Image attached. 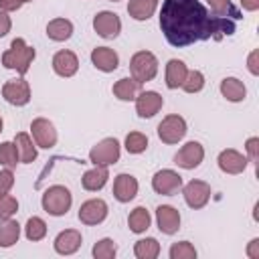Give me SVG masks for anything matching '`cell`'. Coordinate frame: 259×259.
<instances>
[{
	"label": "cell",
	"mask_w": 259,
	"mask_h": 259,
	"mask_svg": "<svg viewBox=\"0 0 259 259\" xmlns=\"http://www.w3.org/2000/svg\"><path fill=\"white\" fill-rule=\"evenodd\" d=\"M160 30L168 45L182 49L208 38L231 36L237 30L233 18L214 16L200 0H164L160 10Z\"/></svg>",
	"instance_id": "obj_1"
},
{
	"label": "cell",
	"mask_w": 259,
	"mask_h": 259,
	"mask_svg": "<svg viewBox=\"0 0 259 259\" xmlns=\"http://www.w3.org/2000/svg\"><path fill=\"white\" fill-rule=\"evenodd\" d=\"M34 57H36L34 47L26 45L24 38L16 36V38L10 42V47L2 53V65H4L6 69L16 71L20 77H24V75L30 71V65H32Z\"/></svg>",
	"instance_id": "obj_2"
},
{
	"label": "cell",
	"mask_w": 259,
	"mask_h": 259,
	"mask_svg": "<svg viewBox=\"0 0 259 259\" xmlns=\"http://www.w3.org/2000/svg\"><path fill=\"white\" fill-rule=\"evenodd\" d=\"M71 204H73V194H71V190H69L67 186H63V184H53V186H49V188L45 190L42 198H40L42 210H45L47 214H51V217H63V214H67L69 208H71Z\"/></svg>",
	"instance_id": "obj_3"
},
{
	"label": "cell",
	"mask_w": 259,
	"mask_h": 259,
	"mask_svg": "<svg viewBox=\"0 0 259 259\" xmlns=\"http://www.w3.org/2000/svg\"><path fill=\"white\" fill-rule=\"evenodd\" d=\"M130 73L136 81H140L142 85L152 81L158 75V59L154 53L150 51H138L132 55L130 59Z\"/></svg>",
	"instance_id": "obj_4"
},
{
	"label": "cell",
	"mask_w": 259,
	"mask_h": 259,
	"mask_svg": "<svg viewBox=\"0 0 259 259\" xmlns=\"http://www.w3.org/2000/svg\"><path fill=\"white\" fill-rule=\"evenodd\" d=\"M121 156V144L115 138H103L89 150V162L93 166H111Z\"/></svg>",
	"instance_id": "obj_5"
},
{
	"label": "cell",
	"mask_w": 259,
	"mask_h": 259,
	"mask_svg": "<svg viewBox=\"0 0 259 259\" xmlns=\"http://www.w3.org/2000/svg\"><path fill=\"white\" fill-rule=\"evenodd\" d=\"M188 132V125H186V119L178 113H170L166 115L160 123H158V138L164 142V144H178L184 140Z\"/></svg>",
	"instance_id": "obj_6"
},
{
	"label": "cell",
	"mask_w": 259,
	"mask_h": 259,
	"mask_svg": "<svg viewBox=\"0 0 259 259\" xmlns=\"http://www.w3.org/2000/svg\"><path fill=\"white\" fill-rule=\"evenodd\" d=\"M30 136H32L36 148H45V150L55 148L57 140H59L55 123L51 119H47V117H34L30 121Z\"/></svg>",
	"instance_id": "obj_7"
},
{
	"label": "cell",
	"mask_w": 259,
	"mask_h": 259,
	"mask_svg": "<svg viewBox=\"0 0 259 259\" xmlns=\"http://www.w3.org/2000/svg\"><path fill=\"white\" fill-rule=\"evenodd\" d=\"M182 196H184V202L192 208V210H198V208H204L210 200V184L204 182V180H190L186 184H182Z\"/></svg>",
	"instance_id": "obj_8"
},
{
	"label": "cell",
	"mask_w": 259,
	"mask_h": 259,
	"mask_svg": "<svg viewBox=\"0 0 259 259\" xmlns=\"http://www.w3.org/2000/svg\"><path fill=\"white\" fill-rule=\"evenodd\" d=\"M152 188H154L156 194L172 196V194H176L182 188V176L176 170H170V168L158 170L152 176Z\"/></svg>",
	"instance_id": "obj_9"
},
{
	"label": "cell",
	"mask_w": 259,
	"mask_h": 259,
	"mask_svg": "<svg viewBox=\"0 0 259 259\" xmlns=\"http://www.w3.org/2000/svg\"><path fill=\"white\" fill-rule=\"evenodd\" d=\"M2 97L16 107H24L30 101V85L24 77L18 79H10L2 85Z\"/></svg>",
	"instance_id": "obj_10"
},
{
	"label": "cell",
	"mask_w": 259,
	"mask_h": 259,
	"mask_svg": "<svg viewBox=\"0 0 259 259\" xmlns=\"http://www.w3.org/2000/svg\"><path fill=\"white\" fill-rule=\"evenodd\" d=\"M204 160V148L200 142H186L176 154H174V164L184 168V170H194L202 164Z\"/></svg>",
	"instance_id": "obj_11"
},
{
	"label": "cell",
	"mask_w": 259,
	"mask_h": 259,
	"mask_svg": "<svg viewBox=\"0 0 259 259\" xmlns=\"http://www.w3.org/2000/svg\"><path fill=\"white\" fill-rule=\"evenodd\" d=\"M107 212H109V206L103 198H89L79 206L77 217L83 225H99L107 219Z\"/></svg>",
	"instance_id": "obj_12"
},
{
	"label": "cell",
	"mask_w": 259,
	"mask_h": 259,
	"mask_svg": "<svg viewBox=\"0 0 259 259\" xmlns=\"http://www.w3.org/2000/svg\"><path fill=\"white\" fill-rule=\"evenodd\" d=\"M93 30L101 38H115L121 32V20L111 10H101L93 16Z\"/></svg>",
	"instance_id": "obj_13"
},
{
	"label": "cell",
	"mask_w": 259,
	"mask_h": 259,
	"mask_svg": "<svg viewBox=\"0 0 259 259\" xmlns=\"http://www.w3.org/2000/svg\"><path fill=\"white\" fill-rule=\"evenodd\" d=\"M134 101H136V113L142 119L154 117L164 105V97L158 91H140Z\"/></svg>",
	"instance_id": "obj_14"
},
{
	"label": "cell",
	"mask_w": 259,
	"mask_h": 259,
	"mask_svg": "<svg viewBox=\"0 0 259 259\" xmlns=\"http://www.w3.org/2000/svg\"><path fill=\"white\" fill-rule=\"evenodd\" d=\"M217 164H219L221 172H225V174H241V172H245L249 160H247V156L241 154L239 150L227 148V150H223V152L219 154Z\"/></svg>",
	"instance_id": "obj_15"
},
{
	"label": "cell",
	"mask_w": 259,
	"mask_h": 259,
	"mask_svg": "<svg viewBox=\"0 0 259 259\" xmlns=\"http://www.w3.org/2000/svg\"><path fill=\"white\" fill-rule=\"evenodd\" d=\"M53 71L59 75V77H73L77 71H79V59L73 51L69 49H63V51H57L53 55Z\"/></svg>",
	"instance_id": "obj_16"
},
{
	"label": "cell",
	"mask_w": 259,
	"mask_h": 259,
	"mask_svg": "<svg viewBox=\"0 0 259 259\" xmlns=\"http://www.w3.org/2000/svg\"><path fill=\"white\" fill-rule=\"evenodd\" d=\"M138 188H140L138 178L132 176V174H125L123 172V174H117L115 180H113V196H115L117 202H130V200H134L136 194H138Z\"/></svg>",
	"instance_id": "obj_17"
},
{
	"label": "cell",
	"mask_w": 259,
	"mask_h": 259,
	"mask_svg": "<svg viewBox=\"0 0 259 259\" xmlns=\"http://www.w3.org/2000/svg\"><path fill=\"white\" fill-rule=\"evenodd\" d=\"M156 223L164 235H174L180 229V212L172 204H160L156 208Z\"/></svg>",
	"instance_id": "obj_18"
},
{
	"label": "cell",
	"mask_w": 259,
	"mask_h": 259,
	"mask_svg": "<svg viewBox=\"0 0 259 259\" xmlns=\"http://www.w3.org/2000/svg\"><path fill=\"white\" fill-rule=\"evenodd\" d=\"M91 63L101 73H113L119 67V55L109 47H95L91 51Z\"/></svg>",
	"instance_id": "obj_19"
},
{
	"label": "cell",
	"mask_w": 259,
	"mask_h": 259,
	"mask_svg": "<svg viewBox=\"0 0 259 259\" xmlns=\"http://www.w3.org/2000/svg\"><path fill=\"white\" fill-rule=\"evenodd\" d=\"M81 243H83V237L77 229H65L55 237L53 247L59 255H73V253L79 251Z\"/></svg>",
	"instance_id": "obj_20"
},
{
	"label": "cell",
	"mask_w": 259,
	"mask_h": 259,
	"mask_svg": "<svg viewBox=\"0 0 259 259\" xmlns=\"http://www.w3.org/2000/svg\"><path fill=\"white\" fill-rule=\"evenodd\" d=\"M14 144H16V150H18L20 164H32L36 160L38 150H36V144H34L32 136H28L26 132H18L14 136Z\"/></svg>",
	"instance_id": "obj_21"
},
{
	"label": "cell",
	"mask_w": 259,
	"mask_h": 259,
	"mask_svg": "<svg viewBox=\"0 0 259 259\" xmlns=\"http://www.w3.org/2000/svg\"><path fill=\"white\" fill-rule=\"evenodd\" d=\"M186 73H188V67L184 61L180 59H170L166 63V73H164V79H166V87L168 89H178L182 87L184 79H186Z\"/></svg>",
	"instance_id": "obj_22"
},
{
	"label": "cell",
	"mask_w": 259,
	"mask_h": 259,
	"mask_svg": "<svg viewBox=\"0 0 259 259\" xmlns=\"http://www.w3.org/2000/svg\"><path fill=\"white\" fill-rule=\"evenodd\" d=\"M107 180H109V170H107V166H93V168H89V170L83 174L81 184H83L85 190L97 192V190H101V188L107 184Z\"/></svg>",
	"instance_id": "obj_23"
},
{
	"label": "cell",
	"mask_w": 259,
	"mask_h": 259,
	"mask_svg": "<svg viewBox=\"0 0 259 259\" xmlns=\"http://www.w3.org/2000/svg\"><path fill=\"white\" fill-rule=\"evenodd\" d=\"M219 89H221V95L227 101H231V103H239V101H243L247 97V87L237 77H225L221 81V87Z\"/></svg>",
	"instance_id": "obj_24"
},
{
	"label": "cell",
	"mask_w": 259,
	"mask_h": 259,
	"mask_svg": "<svg viewBox=\"0 0 259 259\" xmlns=\"http://www.w3.org/2000/svg\"><path fill=\"white\" fill-rule=\"evenodd\" d=\"M111 91L119 101H134L138 97V93L142 91V83L136 81L134 77H121L119 81L113 83Z\"/></svg>",
	"instance_id": "obj_25"
},
{
	"label": "cell",
	"mask_w": 259,
	"mask_h": 259,
	"mask_svg": "<svg viewBox=\"0 0 259 259\" xmlns=\"http://www.w3.org/2000/svg\"><path fill=\"white\" fill-rule=\"evenodd\" d=\"M47 36L55 42H65L73 36V22L69 18H53L47 24Z\"/></svg>",
	"instance_id": "obj_26"
},
{
	"label": "cell",
	"mask_w": 259,
	"mask_h": 259,
	"mask_svg": "<svg viewBox=\"0 0 259 259\" xmlns=\"http://www.w3.org/2000/svg\"><path fill=\"white\" fill-rule=\"evenodd\" d=\"M18 239H20V225H18V221H14L12 217L10 219H2L0 221V247L8 249V247L16 245Z\"/></svg>",
	"instance_id": "obj_27"
},
{
	"label": "cell",
	"mask_w": 259,
	"mask_h": 259,
	"mask_svg": "<svg viewBox=\"0 0 259 259\" xmlns=\"http://www.w3.org/2000/svg\"><path fill=\"white\" fill-rule=\"evenodd\" d=\"M158 8V0H130L127 2V14L134 20H148L154 16Z\"/></svg>",
	"instance_id": "obj_28"
},
{
	"label": "cell",
	"mask_w": 259,
	"mask_h": 259,
	"mask_svg": "<svg viewBox=\"0 0 259 259\" xmlns=\"http://www.w3.org/2000/svg\"><path fill=\"white\" fill-rule=\"evenodd\" d=\"M150 223H152V217H150V210L146 206H136L130 217H127V227L132 233L140 235V233H146L150 229Z\"/></svg>",
	"instance_id": "obj_29"
},
{
	"label": "cell",
	"mask_w": 259,
	"mask_h": 259,
	"mask_svg": "<svg viewBox=\"0 0 259 259\" xmlns=\"http://www.w3.org/2000/svg\"><path fill=\"white\" fill-rule=\"evenodd\" d=\"M134 255H136L138 259H156V257L160 255V243H158V239L146 237V239L136 241V245H134Z\"/></svg>",
	"instance_id": "obj_30"
},
{
	"label": "cell",
	"mask_w": 259,
	"mask_h": 259,
	"mask_svg": "<svg viewBox=\"0 0 259 259\" xmlns=\"http://www.w3.org/2000/svg\"><path fill=\"white\" fill-rule=\"evenodd\" d=\"M210 12L214 16H223V18H233V20H239L241 18V12L239 8L231 2V0H206Z\"/></svg>",
	"instance_id": "obj_31"
},
{
	"label": "cell",
	"mask_w": 259,
	"mask_h": 259,
	"mask_svg": "<svg viewBox=\"0 0 259 259\" xmlns=\"http://www.w3.org/2000/svg\"><path fill=\"white\" fill-rule=\"evenodd\" d=\"M24 237L32 243L36 241H42L47 237V223L40 219V217H30L24 225Z\"/></svg>",
	"instance_id": "obj_32"
},
{
	"label": "cell",
	"mask_w": 259,
	"mask_h": 259,
	"mask_svg": "<svg viewBox=\"0 0 259 259\" xmlns=\"http://www.w3.org/2000/svg\"><path fill=\"white\" fill-rule=\"evenodd\" d=\"M123 146L130 154H142L148 150V136L142 132H130L123 140Z\"/></svg>",
	"instance_id": "obj_33"
},
{
	"label": "cell",
	"mask_w": 259,
	"mask_h": 259,
	"mask_svg": "<svg viewBox=\"0 0 259 259\" xmlns=\"http://www.w3.org/2000/svg\"><path fill=\"white\" fill-rule=\"evenodd\" d=\"M93 257L95 259H113L117 255V245L113 239L105 237V239H99L95 245H93Z\"/></svg>",
	"instance_id": "obj_34"
},
{
	"label": "cell",
	"mask_w": 259,
	"mask_h": 259,
	"mask_svg": "<svg viewBox=\"0 0 259 259\" xmlns=\"http://www.w3.org/2000/svg\"><path fill=\"white\" fill-rule=\"evenodd\" d=\"M204 83H206V79H204L202 71L192 69V71L186 73V79H184V83H182V89H184L186 93H198V91L204 89Z\"/></svg>",
	"instance_id": "obj_35"
},
{
	"label": "cell",
	"mask_w": 259,
	"mask_h": 259,
	"mask_svg": "<svg viewBox=\"0 0 259 259\" xmlns=\"http://www.w3.org/2000/svg\"><path fill=\"white\" fill-rule=\"evenodd\" d=\"M18 150L14 142H2L0 144V164L4 168H14L18 164Z\"/></svg>",
	"instance_id": "obj_36"
},
{
	"label": "cell",
	"mask_w": 259,
	"mask_h": 259,
	"mask_svg": "<svg viewBox=\"0 0 259 259\" xmlns=\"http://www.w3.org/2000/svg\"><path fill=\"white\" fill-rule=\"evenodd\" d=\"M168 255H170V259H194L196 249L190 241H178V243H172Z\"/></svg>",
	"instance_id": "obj_37"
},
{
	"label": "cell",
	"mask_w": 259,
	"mask_h": 259,
	"mask_svg": "<svg viewBox=\"0 0 259 259\" xmlns=\"http://www.w3.org/2000/svg\"><path fill=\"white\" fill-rule=\"evenodd\" d=\"M16 210H18V200H16V196H12V194H8V192H6V194H0V221L14 217Z\"/></svg>",
	"instance_id": "obj_38"
},
{
	"label": "cell",
	"mask_w": 259,
	"mask_h": 259,
	"mask_svg": "<svg viewBox=\"0 0 259 259\" xmlns=\"http://www.w3.org/2000/svg\"><path fill=\"white\" fill-rule=\"evenodd\" d=\"M245 156H247V160L251 162V164H257V160H259V138L257 136H251L247 142H245Z\"/></svg>",
	"instance_id": "obj_39"
},
{
	"label": "cell",
	"mask_w": 259,
	"mask_h": 259,
	"mask_svg": "<svg viewBox=\"0 0 259 259\" xmlns=\"http://www.w3.org/2000/svg\"><path fill=\"white\" fill-rule=\"evenodd\" d=\"M12 186H14V174H12V168H2V170H0V194L10 192Z\"/></svg>",
	"instance_id": "obj_40"
},
{
	"label": "cell",
	"mask_w": 259,
	"mask_h": 259,
	"mask_svg": "<svg viewBox=\"0 0 259 259\" xmlns=\"http://www.w3.org/2000/svg\"><path fill=\"white\" fill-rule=\"evenodd\" d=\"M247 69H249L251 75H259V51L257 49H253L249 53V57H247Z\"/></svg>",
	"instance_id": "obj_41"
},
{
	"label": "cell",
	"mask_w": 259,
	"mask_h": 259,
	"mask_svg": "<svg viewBox=\"0 0 259 259\" xmlns=\"http://www.w3.org/2000/svg\"><path fill=\"white\" fill-rule=\"evenodd\" d=\"M10 28H12V20H10L8 12L0 10V38H2V36H6V34L10 32Z\"/></svg>",
	"instance_id": "obj_42"
},
{
	"label": "cell",
	"mask_w": 259,
	"mask_h": 259,
	"mask_svg": "<svg viewBox=\"0 0 259 259\" xmlns=\"http://www.w3.org/2000/svg\"><path fill=\"white\" fill-rule=\"evenodd\" d=\"M20 6H22L20 0H0V10L4 12H16L20 10Z\"/></svg>",
	"instance_id": "obj_43"
},
{
	"label": "cell",
	"mask_w": 259,
	"mask_h": 259,
	"mask_svg": "<svg viewBox=\"0 0 259 259\" xmlns=\"http://www.w3.org/2000/svg\"><path fill=\"white\" fill-rule=\"evenodd\" d=\"M247 257L249 259H259V239L255 237V239H251L249 241V245H247Z\"/></svg>",
	"instance_id": "obj_44"
},
{
	"label": "cell",
	"mask_w": 259,
	"mask_h": 259,
	"mask_svg": "<svg viewBox=\"0 0 259 259\" xmlns=\"http://www.w3.org/2000/svg\"><path fill=\"white\" fill-rule=\"evenodd\" d=\"M241 6L247 12H255V10H259V0H241Z\"/></svg>",
	"instance_id": "obj_45"
},
{
	"label": "cell",
	"mask_w": 259,
	"mask_h": 259,
	"mask_svg": "<svg viewBox=\"0 0 259 259\" xmlns=\"http://www.w3.org/2000/svg\"><path fill=\"white\" fill-rule=\"evenodd\" d=\"M2 127H4V121H2V117H0V132H2Z\"/></svg>",
	"instance_id": "obj_46"
},
{
	"label": "cell",
	"mask_w": 259,
	"mask_h": 259,
	"mask_svg": "<svg viewBox=\"0 0 259 259\" xmlns=\"http://www.w3.org/2000/svg\"><path fill=\"white\" fill-rule=\"evenodd\" d=\"M20 2H22V4H26V2H32V0H20Z\"/></svg>",
	"instance_id": "obj_47"
},
{
	"label": "cell",
	"mask_w": 259,
	"mask_h": 259,
	"mask_svg": "<svg viewBox=\"0 0 259 259\" xmlns=\"http://www.w3.org/2000/svg\"><path fill=\"white\" fill-rule=\"evenodd\" d=\"M111 2H119V0H111Z\"/></svg>",
	"instance_id": "obj_48"
}]
</instances>
